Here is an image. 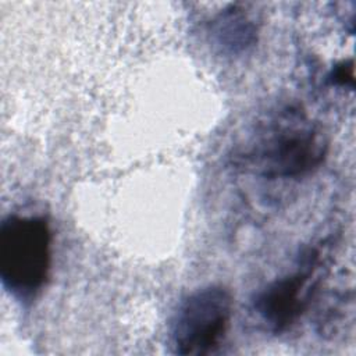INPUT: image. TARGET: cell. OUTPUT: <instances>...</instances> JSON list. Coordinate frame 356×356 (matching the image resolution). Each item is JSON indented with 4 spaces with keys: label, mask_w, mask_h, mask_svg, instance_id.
<instances>
[{
    "label": "cell",
    "mask_w": 356,
    "mask_h": 356,
    "mask_svg": "<svg viewBox=\"0 0 356 356\" xmlns=\"http://www.w3.org/2000/svg\"><path fill=\"white\" fill-rule=\"evenodd\" d=\"M53 234L44 216L10 214L0 224V280L21 302L33 300L51 270Z\"/></svg>",
    "instance_id": "2"
},
{
    "label": "cell",
    "mask_w": 356,
    "mask_h": 356,
    "mask_svg": "<svg viewBox=\"0 0 356 356\" xmlns=\"http://www.w3.org/2000/svg\"><path fill=\"white\" fill-rule=\"evenodd\" d=\"M327 153L323 128L300 106L286 104L260 120L234 157L261 178L293 179L316 171Z\"/></svg>",
    "instance_id": "1"
},
{
    "label": "cell",
    "mask_w": 356,
    "mask_h": 356,
    "mask_svg": "<svg viewBox=\"0 0 356 356\" xmlns=\"http://www.w3.org/2000/svg\"><path fill=\"white\" fill-rule=\"evenodd\" d=\"M321 264V250L309 248L299 256L292 273L268 282L256 292L252 300L253 310L270 331L282 334L299 321L318 288Z\"/></svg>",
    "instance_id": "4"
},
{
    "label": "cell",
    "mask_w": 356,
    "mask_h": 356,
    "mask_svg": "<svg viewBox=\"0 0 356 356\" xmlns=\"http://www.w3.org/2000/svg\"><path fill=\"white\" fill-rule=\"evenodd\" d=\"M256 24L236 4L221 11L211 22V35L224 53L238 54L256 40Z\"/></svg>",
    "instance_id": "5"
},
{
    "label": "cell",
    "mask_w": 356,
    "mask_h": 356,
    "mask_svg": "<svg viewBox=\"0 0 356 356\" xmlns=\"http://www.w3.org/2000/svg\"><path fill=\"white\" fill-rule=\"evenodd\" d=\"M328 78L332 85L353 88V63H352V60L341 61V63L335 64V67L332 68Z\"/></svg>",
    "instance_id": "6"
},
{
    "label": "cell",
    "mask_w": 356,
    "mask_h": 356,
    "mask_svg": "<svg viewBox=\"0 0 356 356\" xmlns=\"http://www.w3.org/2000/svg\"><path fill=\"white\" fill-rule=\"evenodd\" d=\"M234 310L229 289L218 284L204 285L188 293L178 305L170 324L172 353L207 356L225 339Z\"/></svg>",
    "instance_id": "3"
}]
</instances>
